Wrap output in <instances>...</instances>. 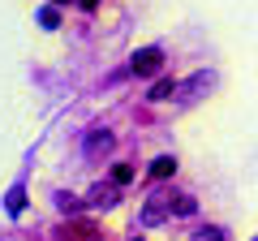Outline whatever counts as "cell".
I'll return each instance as SVG.
<instances>
[{
  "label": "cell",
  "mask_w": 258,
  "mask_h": 241,
  "mask_svg": "<svg viewBox=\"0 0 258 241\" xmlns=\"http://www.w3.org/2000/svg\"><path fill=\"white\" fill-rule=\"evenodd\" d=\"M159 69H164V52L159 47H138L129 56V74H138V78H155Z\"/></svg>",
  "instance_id": "cell-1"
},
{
  "label": "cell",
  "mask_w": 258,
  "mask_h": 241,
  "mask_svg": "<svg viewBox=\"0 0 258 241\" xmlns=\"http://www.w3.org/2000/svg\"><path fill=\"white\" fill-rule=\"evenodd\" d=\"M164 215H172V198L151 194V198H147V207H142V224H159Z\"/></svg>",
  "instance_id": "cell-2"
},
{
  "label": "cell",
  "mask_w": 258,
  "mask_h": 241,
  "mask_svg": "<svg viewBox=\"0 0 258 241\" xmlns=\"http://www.w3.org/2000/svg\"><path fill=\"white\" fill-rule=\"evenodd\" d=\"M103 151H112V134L108 130H91V134H86V155H103Z\"/></svg>",
  "instance_id": "cell-3"
},
{
  "label": "cell",
  "mask_w": 258,
  "mask_h": 241,
  "mask_svg": "<svg viewBox=\"0 0 258 241\" xmlns=\"http://www.w3.org/2000/svg\"><path fill=\"white\" fill-rule=\"evenodd\" d=\"M172 95H181V86H176L172 78H159V82L151 86V95H147V99H151V103H164V99H172Z\"/></svg>",
  "instance_id": "cell-4"
},
{
  "label": "cell",
  "mask_w": 258,
  "mask_h": 241,
  "mask_svg": "<svg viewBox=\"0 0 258 241\" xmlns=\"http://www.w3.org/2000/svg\"><path fill=\"white\" fill-rule=\"evenodd\" d=\"M172 172H176V159H172V155H159V159H151V181H168Z\"/></svg>",
  "instance_id": "cell-5"
},
{
  "label": "cell",
  "mask_w": 258,
  "mask_h": 241,
  "mask_svg": "<svg viewBox=\"0 0 258 241\" xmlns=\"http://www.w3.org/2000/svg\"><path fill=\"white\" fill-rule=\"evenodd\" d=\"M91 203L95 207H112V203H116V186H95L91 190Z\"/></svg>",
  "instance_id": "cell-6"
},
{
  "label": "cell",
  "mask_w": 258,
  "mask_h": 241,
  "mask_svg": "<svg viewBox=\"0 0 258 241\" xmlns=\"http://www.w3.org/2000/svg\"><path fill=\"white\" fill-rule=\"evenodd\" d=\"M5 207H9V215H22V207H26V190L13 186V190H9V198H5Z\"/></svg>",
  "instance_id": "cell-7"
},
{
  "label": "cell",
  "mask_w": 258,
  "mask_h": 241,
  "mask_svg": "<svg viewBox=\"0 0 258 241\" xmlns=\"http://www.w3.org/2000/svg\"><path fill=\"white\" fill-rule=\"evenodd\" d=\"M129 181H134V164H116V168H112V186H129Z\"/></svg>",
  "instance_id": "cell-8"
},
{
  "label": "cell",
  "mask_w": 258,
  "mask_h": 241,
  "mask_svg": "<svg viewBox=\"0 0 258 241\" xmlns=\"http://www.w3.org/2000/svg\"><path fill=\"white\" fill-rule=\"evenodd\" d=\"M172 211H176V215H194V211H198V203H194L189 194H181V198L172 203Z\"/></svg>",
  "instance_id": "cell-9"
},
{
  "label": "cell",
  "mask_w": 258,
  "mask_h": 241,
  "mask_svg": "<svg viewBox=\"0 0 258 241\" xmlns=\"http://www.w3.org/2000/svg\"><path fill=\"white\" fill-rule=\"evenodd\" d=\"M39 22H43V26H47V30H56V26H60V13H56V9H52V5H47V9H43V13H39Z\"/></svg>",
  "instance_id": "cell-10"
},
{
  "label": "cell",
  "mask_w": 258,
  "mask_h": 241,
  "mask_svg": "<svg viewBox=\"0 0 258 241\" xmlns=\"http://www.w3.org/2000/svg\"><path fill=\"white\" fill-rule=\"evenodd\" d=\"M194 241H224V228H203V232H194Z\"/></svg>",
  "instance_id": "cell-11"
},
{
  "label": "cell",
  "mask_w": 258,
  "mask_h": 241,
  "mask_svg": "<svg viewBox=\"0 0 258 241\" xmlns=\"http://www.w3.org/2000/svg\"><path fill=\"white\" fill-rule=\"evenodd\" d=\"M82 5H86V9H95V5H99V0H82Z\"/></svg>",
  "instance_id": "cell-12"
},
{
  "label": "cell",
  "mask_w": 258,
  "mask_h": 241,
  "mask_svg": "<svg viewBox=\"0 0 258 241\" xmlns=\"http://www.w3.org/2000/svg\"><path fill=\"white\" fill-rule=\"evenodd\" d=\"M56 5H74V0H52V9H56Z\"/></svg>",
  "instance_id": "cell-13"
}]
</instances>
